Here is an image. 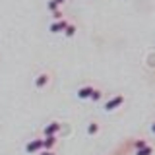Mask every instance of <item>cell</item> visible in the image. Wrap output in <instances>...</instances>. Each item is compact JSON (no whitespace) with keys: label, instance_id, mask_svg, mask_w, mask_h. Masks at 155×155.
<instances>
[{"label":"cell","instance_id":"6da1fadb","mask_svg":"<svg viewBox=\"0 0 155 155\" xmlns=\"http://www.w3.org/2000/svg\"><path fill=\"white\" fill-rule=\"evenodd\" d=\"M126 103V97L122 93H118V95H113L109 101H105V105H103V110L105 113H114V110H118L120 107H122Z\"/></svg>","mask_w":155,"mask_h":155},{"label":"cell","instance_id":"7a4b0ae2","mask_svg":"<svg viewBox=\"0 0 155 155\" xmlns=\"http://www.w3.org/2000/svg\"><path fill=\"white\" fill-rule=\"evenodd\" d=\"M48 84H51V72H47V70H43V72H39V74L35 76V80H33V85H35V89H47Z\"/></svg>","mask_w":155,"mask_h":155},{"label":"cell","instance_id":"3957f363","mask_svg":"<svg viewBox=\"0 0 155 155\" xmlns=\"http://www.w3.org/2000/svg\"><path fill=\"white\" fill-rule=\"evenodd\" d=\"M60 128H62V124L58 122V120H51V122H47L45 126H43L41 136H58Z\"/></svg>","mask_w":155,"mask_h":155},{"label":"cell","instance_id":"277c9868","mask_svg":"<svg viewBox=\"0 0 155 155\" xmlns=\"http://www.w3.org/2000/svg\"><path fill=\"white\" fill-rule=\"evenodd\" d=\"M39 151H43V138H33L25 143V153L37 155Z\"/></svg>","mask_w":155,"mask_h":155},{"label":"cell","instance_id":"5b68a950","mask_svg":"<svg viewBox=\"0 0 155 155\" xmlns=\"http://www.w3.org/2000/svg\"><path fill=\"white\" fill-rule=\"evenodd\" d=\"M93 89H95L93 84H85V85L78 87L76 97H78V99H81V101H89V97H91V93H93Z\"/></svg>","mask_w":155,"mask_h":155},{"label":"cell","instance_id":"8992f818","mask_svg":"<svg viewBox=\"0 0 155 155\" xmlns=\"http://www.w3.org/2000/svg\"><path fill=\"white\" fill-rule=\"evenodd\" d=\"M68 25V19L66 18H60V19H54V21L48 25V31L51 33H64V29Z\"/></svg>","mask_w":155,"mask_h":155},{"label":"cell","instance_id":"52a82bcc","mask_svg":"<svg viewBox=\"0 0 155 155\" xmlns=\"http://www.w3.org/2000/svg\"><path fill=\"white\" fill-rule=\"evenodd\" d=\"M85 132H87V136H89V138H93V136H97V134L101 132V124L97 122V120H89V122H87Z\"/></svg>","mask_w":155,"mask_h":155},{"label":"cell","instance_id":"ba28073f","mask_svg":"<svg viewBox=\"0 0 155 155\" xmlns=\"http://www.w3.org/2000/svg\"><path fill=\"white\" fill-rule=\"evenodd\" d=\"M58 143V136H43V149H54Z\"/></svg>","mask_w":155,"mask_h":155},{"label":"cell","instance_id":"9c48e42d","mask_svg":"<svg viewBox=\"0 0 155 155\" xmlns=\"http://www.w3.org/2000/svg\"><path fill=\"white\" fill-rule=\"evenodd\" d=\"M76 33H78V25H76L74 21H68V25H66V29H64V35H66L68 39H72Z\"/></svg>","mask_w":155,"mask_h":155},{"label":"cell","instance_id":"30bf717a","mask_svg":"<svg viewBox=\"0 0 155 155\" xmlns=\"http://www.w3.org/2000/svg\"><path fill=\"white\" fill-rule=\"evenodd\" d=\"M153 151H155V147L151 143H147V145H143L142 149H136L134 155H153Z\"/></svg>","mask_w":155,"mask_h":155},{"label":"cell","instance_id":"8fae6325","mask_svg":"<svg viewBox=\"0 0 155 155\" xmlns=\"http://www.w3.org/2000/svg\"><path fill=\"white\" fill-rule=\"evenodd\" d=\"M101 99H103V89L95 87V89H93V93H91V97H89V101H91V103H99Z\"/></svg>","mask_w":155,"mask_h":155},{"label":"cell","instance_id":"7c38bea8","mask_svg":"<svg viewBox=\"0 0 155 155\" xmlns=\"http://www.w3.org/2000/svg\"><path fill=\"white\" fill-rule=\"evenodd\" d=\"M47 10L51 14H56L58 10H60V4H58L56 0H47Z\"/></svg>","mask_w":155,"mask_h":155},{"label":"cell","instance_id":"4fadbf2b","mask_svg":"<svg viewBox=\"0 0 155 155\" xmlns=\"http://www.w3.org/2000/svg\"><path fill=\"white\" fill-rule=\"evenodd\" d=\"M147 143H149V142H147L145 138H136L134 142H132V147H134V151H136V149H142L143 145H147Z\"/></svg>","mask_w":155,"mask_h":155},{"label":"cell","instance_id":"5bb4252c","mask_svg":"<svg viewBox=\"0 0 155 155\" xmlns=\"http://www.w3.org/2000/svg\"><path fill=\"white\" fill-rule=\"evenodd\" d=\"M37 155H56L54 149H43V151H39Z\"/></svg>","mask_w":155,"mask_h":155},{"label":"cell","instance_id":"9a60e30c","mask_svg":"<svg viewBox=\"0 0 155 155\" xmlns=\"http://www.w3.org/2000/svg\"><path fill=\"white\" fill-rule=\"evenodd\" d=\"M149 132H151V134L155 136V120H153V122H151V126H149Z\"/></svg>","mask_w":155,"mask_h":155},{"label":"cell","instance_id":"2e32d148","mask_svg":"<svg viewBox=\"0 0 155 155\" xmlns=\"http://www.w3.org/2000/svg\"><path fill=\"white\" fill-rule=\"evenodd\" d=\"M56 2H58V4H60V6H62V4H66V0H56Z\"/></svg>","mask_w":155,"mask_h":155}]
</instances>
